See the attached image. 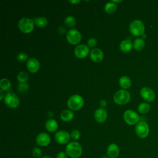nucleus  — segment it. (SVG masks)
<instances>
[{
	"instance_id": "nucleus-1",
	"label": "nucleus",
	"mask_w": 158,
	"mask_h": 158,
	"mask_svg": "<svg viewBox=\"0 0 158 158\" xmlns=\"http://www.w3.org/2000/svg\"><path fill=\"white\" fill-rule=\"evenodd\" d=\"M66 154L71 158H78L83 152L81 145L77 141H72L69 143L65 147Z\"/></svg>"
},
{
	"instance_id": "nucleus-2",
	"label": "nucleus",
	"mask_w": 158,
	"mask_h": 158,
	"mask_svg": "<svg viewBox=\"0 0 158 158\" xmlns=\"http://www.w3.org/2000/svg\"><path fill=\"white\" fill-rule=\"evenodd\" d=\"M130 100V94L128 91L125 89L118 90L114 95V102L119 105L126 104Z\"/></svg>"
},
{
	"instance_id": "nucleus-3",
	"label": "nucleus",
	"mask_w": 158,
	"mask_h": 158,
	"mask_svg": "<svg viewBox=\"0 0 158 158\" xmlns=\"http://www.w3.org/2000/svg\"><path fill=\"white\" fill-rule=\"evenodd\" d=\"M84 104L83 98L78 94H74L69 97L67 101L68 107L72 110H77L82 107Z\"/></svg>"
},
{
	"instance_id": "nucleus-4",
	"label": "nucleus",
	"mask_w": 158,
	"mask_h": 158,
	"mask_svg": "<svg viewBox=\"0 0 158 158\" xmlns=\"http://www.w3.org/2000/svg\"><path fill=\"white\" fill-rule=\"evenodd\" d=\"M130 31L135 36H141L144 35V25L143 23L138 19L134 20L130 25Z\"/></svg>"
},
{
	"instance_id": "nucleus-5",
	"label": "nucleus",
	"mask_w": 158,
	"mask_h": 158,
	"mask_svg": "<svg viewBox=\"0 0 158 158\" xmlns=\"http://www.w3.org/2000/svg\"><path fill=\"white\" fill-rule=\"evenodd\" d=\"M18 27L21 31L25 33H30L33 29L34 22L29 18H22L18 22Z\"/></svg>"
},
{
	"instance_id": "nucleus-6",
	"label": "nucleus",
	"mask_w": 158,
	"mask_h": 158,
	"mask_svg": "<svg viewBox=\"0 0 158 158\" xmlns=\"http://www.w3.org/2000/svg\"><path fill=\"white\" fill-rule=\"evenodd\" d=\"M4 102L7 107L14 109L19 106L20 101L18 96L13 92L10 91L4 96Z\"/></svg>"
},
{
	"instance_id": "nucleus-7",
	"label": "nucleus",
	"mask_w": 158,
	"mask_h": 158,
	"mask_svg": "<svg viewBox=\"0 0 158 158\" xmlns=\"http://www.w3.org/2000/svg\"><path fill=\"white\" fill-rule=\"evenodd\" d=\"M136 135L140 138H146L149 133V128L145 121H140L136 123L135 127Z\"/></svg>"
},
{
	"instance_id": "nucleus-8",
	"label": "nucleus",
	"mask_w": 158,
	"mask_h": 158,
	"mask_svg": "<svg viewBox=\"0 0 158 158\" xmlns=\"http://www.w3.org/2000/svg\"><path fill=\"white\" fill-rule=\"evenodd\" d=\"M123 119L127 124L132 125L138 123L139 117L135 111L127 110L123 114Z\"/></svg>"
},
{
	"instance_id": "nucleus-9",
	"label": "nucleus",
	"mask_w": 158,
	"mask_h": 158,
	"mask_svg": "<svg viewBox=\"0 0 158 158\" xmlns=\"http://www.w3.org/2000/svg\"><path fill=\"white\" fill-rule=\"evenodd\" d=\"M67 39L69 43L72 44H77L81 41V35L78 30L76 29H71L67 31Z\"/></svg>"
},
{
	"instance_id": "nucleus-10",
	"label": "nucleus",
	"mask_w": 158,
	"mask_h": 158,
	"mask_svg": "<svg viewBox=\"0 0 158 158\" xmlns=\"http://www.w3.org/2000/svg\"><path fill=\"white\" fill-rule=\"evenodd\" d=\"M70 134L65 130L58 131L54 135L56 141L60 144H65L70 143Z\"/></svg>"
},
{
	"instance_id": "nucleus-11",
	"label": "nucleus",
	"mask_w": 158,
	"mask_h": 158,
	"mask_svg": "<svg viewBox=\"0 0 158 158\" xmlns=\"http://www.w3.org/2000/svg\"><path fill=\"white\" fill-rule=\"evenodd\" d=\"M36 142L40 146H46L51 142V137L48 133L42 132L36 136Z\"/></svg>"
},
{
	"instance_id": "nucleus-12",
	"label": "nucleus",
	"mask_w": 158,
	"mask_h": 158,
	"mask_svg": "<svg viewBox=\"0 0 158 158\" xmlns=\"http://www.w3.org/2000/svg\"><path fill=\"white\" fill-rule=\"evenodd\" d=\"M140 94L141 97L148 102H152L155 99L154 91L148 87H144L141 89Z\"/></svg>"
},
{
	"instance_id": "nucleus-13",
	"label": "nucleus",
	"mask_w": 158,
	"mask_h": 158,
	"mask_svg": "<svg viewBox=\"0 0 158 158\" xmlns=\"http://www.w3.org/2000/svg\"><path fill=\"white\" fill-rule=\"evenodd\" d=\"M89 53V48L85 44L78 45L74 50L75 55L78 58H84Z\"/></svg>"
},
{
	"instance_id": "nucleus-14",
	"label": "nucleus",
	"mask_w": 158,
	"mask_h": 158,
	"mask_svg": "<svg viewBox=\"0 0 158 158\" xmlns=\"http://www.w3.org/2000/svg\"><path fill=\"white\" fill-rule=\"evenodd\" d=\"M120 154L118 146L115 143L110 144L107 148V156L109 158H117Z\"/></svg>"
},
{
	"instance_id": "nucleus-15",
	"label": "nucleus",
	"mask_w": 158,
	"mask_h": 158,
	"mask_svg": "<svg viewBox=\"0 0 158 158\" xmlns=\"http://www.w3.org/2000/svg\"><path fill=\"white\" fill-rule=\"evenodd\" d=\"M94 118L99 123H103L106 121L107 114V111L104 108L97 109L94 112Z\"/></svg>"
},
{
	"instance_id": "nucleus-16",
	"label": "nucleus",
	"mask_w": 158,
	"mask_h": 158,
	"mask_svg": "<svg viewBox=\"0 0 158 158\" xmlns=\"http://www.w3.org/2000/svg\"><path fill=\"white\" fill-rule=\"evenodd\" d=\"M104 57V53L99 48H94L90 52L91 59L96 62H100Z\"/></svg>"
},
{
	"instance_id": "nucleus-17",
	"label": "nucleus",
	"mask_w": 158,
	"mask_h": 158,
	"mask_svg": "<svg viewBox=\"0 0 158 158\" xmlns=\"http://www.w3.org/2000/svg\"><path fill=\"white\" fill-rule=\"evenodd\" d=\"M27 67L30 72L32 73L36 72L40 67V62L35 58H30L27 60Z\"/></svg>"
},
{
	"instance_id": "nucleus-18",
	"label": "nucleus",
	"mask_w": 158,
	"mask_h": 158,
	"mask_svg": "<svg viewBox=\"0 0 158 158\" xmlns=\"http://www.w3.org/2000/svg\"><path fill=\"white\" fill-rule=\"evenodd\" d=\"M45 127L49 132H54L57 130L58 128V123L54 119L49 118L45 123Z\"/></svg>"
},
{
	"instance_id": "nucleus-19",
	"label": "nucleus",
	"mask_w": 158,
	"mask_h": 158,
	"mask_svg": "<svg viewBox=\"0 0 158 158\" xmlns=\"http://www.w3.org/2000/svg\"><path fill=\"white\" fill-rule=\"evenodd\" d=\"M133 46V44L131 40H125L122 41L120 44V49L122 51L124 52H127L130 51Z\"/></svg>"
},
{
	"instance_id": "nucleus-20",
	"label": "nucleus",
	"mask_w": 158,
	"mask_h": 158,
	"mask_svg": "<svg viewBox=\"0 0 158 158\" xmlns=\"http://www.w3.org/2000/svg\"><path fill=\"white\" fill-rule=\"evenodd\" d=\"M120 86L123 89H127L130 87L131 85V81L130 78L127 76H122L118 80Z\"/></svg>"
},
{
	"instance_id": "nucleus-21",
	"label": "nucleus",
	"mask_w": 158,
	"mask_h": 158,
	"mask_svg": "<svg viewBox=\"0 0 158 158\" xmlns=\"http://www.w3.org/2000/svg\"><path fill=\"white\" fill-rule=\"evenodd\" d=\"M73 117V113L68 109L64 110L60 114V118L64 122L70 121Z\"/></svg>"
},
{
	"instance_id": "nucleus-22",
	"label": "nucleus",
	"mask_w": 158,
	"mask_h": 158,
	"mask_svg": "<svg viewBox=\"0 0 158 158\" xmlns=\"http://www.w3.org/2000/svg\"><path fill=\"white\" fill-rule=\"evenodd\" d=\"M145 46V42L142 38H136L133 44L134 49L136 51H141Z\"/></svg>"
},
{
	"instance_id": "nucleus-23",
	"label": "nucleus",
	"mask_w": 158,
	"mask_h": 158,
	"mask_svg": "<svg viewBox=\"0 0 158 158\" xmlns=\"http://www.w3.org/2000/svg\"><path fill=\"white\" fill-rule=\"evenodd\" d=\"M11 87V83L9 79L3 78L0 81V88L2 91H9Z\"/></svg>"
},
{
	"instance_id": "nucleus-24",
	"label": "nucleus",
	"mask_w": 158,
	"mask_h": 158,
	"mask_svg": "<svg viewBox=\"0 0 158 158\" xmlns=\"http://www.w3.org/2000/svg\"><path fill=\"white\" fill-rule=\"evenodd\" d=\"M104 10L108 14H113L117 10V5L113 2H108L104 6Z\"/></svg>"
},
{
	"instance_id": "nucleus-25",
	"label": "nucleus",
	"mask_w": 158,
	"mask_h": 158,
	"mask_svg": "<svg viewBox=\"0 0 158 158\" xmlns=\"http://www.w3.org/2000/svg\"><path fill=\"white\" fill-rule=\"evenodd\" d=\"M35 23L36 26L39 27H44L48 25V19L44 17H39L35 19Z\"/></svg>"
},
{
	"instance_id": "nucleus-26",
	"label": "nucleus",
	"mask_w": 158,
	"mask_h": 158,
	"mask_svg": "<svg viewBox=\"0 0 158 158\" xmlns=\"http://www.w3.org/2000/svg\"><path fill=\"white\" fill-rule=\"evenodd\" d=\"M150 109V105L146 102H143L139 104L138 107V110L139 112L141 114H146L149 112Z\"/></svg>"
},
{
	"instance_id": "nucleus-27",
	"label": "nucleus",
	"mask_w": 158,
	"mask_h": 158,
	"mask_svg": "<svg viewBox=\"0 0 158 158\" xmlns=\"http://www.w3.org/2000/svg\"><path fill=\"white\" fill-rule=\"evenodd\" d=\"M64 23L68 27H73L76 23V19L73 16L69 15L65 19Z\"/></svg>"
},
{
	"instance_id": "nucleus-28",
	"label": "nucleus",
	"mask_w": 158,
	"mask_h": 158,
	"mask_svg": "<svg viewBox=\"0 0 158 158\" xmlns=\"http://www.w3.org/2000/svg\"><path fill=\"white\" fill-rule=\"evenodd\" d=\"M28 79V75L25 72H20L17 75V80L20 83H25Z\"/></svg>"
},
{
	"instance_id": "nucleus-29",
	"label": "nucleus",
	"mask_w": 158,
	"mask_h": 158,
	"mask_svg": "<svg viewBox=\"0 0 158 158\" xmlns=\"http://www.w3.org/2000/svg\"><path fill=\"white\" fill-rule=\"evenodd\" d=\"M31 154L35 158H40L42 157V152L40 148L35 147L31 151Z\"/></svg>"
},
{
	"instance_id": "nucleus-30",
	"label": "nucleus",
	"mask_w": 158,
	"mask_h": 158,
	"mask_svg": "<svg viewBox=\"0 0 158 158\" xmlns=\"http://www.w3.org/2000/svg\"><path fill=\"white\" fill-rule=\"evenodd\" d=\"M28 87H29V85L25 83H20L18 85V86H17L19 91L21 93L27 91L28 89Z\"/></svg>"
},
{
	"instance_id": "nucleus-31",
	"label": "nucleus",
	"mask_w": 158,
	"mask_h": 158,
	"mask_svg": "<svg viewBox=\"0 0 158 158\" xmlns=\"http://www.w3.org/2000/svg\"><path fill=\"white\" fill-rule=\"evenodd\" d=\"M81 133L78 130H73L70 133V136L71 138L74 140H77L80 138Z\"/></svg>"
},
{
	"instance_id": "nucleus-32",
	"label": "nucleus",
	"mask_w": 158,
	"mask_h": 158,
	"mask_svg": "<svg viewBox=\"0 0 158 158\" xmlns=\"http://www.w3.org/2000/svg\"><path fill=\"white\" fill-rule=\"evenodd\" d=\"M28 57V55L25 52H20L17 56V59L19 61H24Z\"/></svg>"
},
{
	"instance_id": "nucleus-33",
	"label": "nucleus",
	"mask_w": 158,
	"mask_h": 158,
	"mask_svg": "<svg viewBox=\"0 0 158 158\" xmlns=\"http://www.w3.org/2000/svg\"><path fill=\"white\" fill-rule=\"evenodd\" d=\"M88 45L89 47H94L97 45V40L96 38H91L88 40Z\"/></svg>"
},
{
	"instance_id": "nucleus-34",
	"label": "nucleus",
	"mask_w": 158,
	"mask_h": 158,
	"mask_svg": "<svg viewBox=\"0 0 158 158\" xmlns=\"http://www.w3.org/2000/svg\"><path fill=\"white\" fill-rule=\"evenodd\" d=\"M56 158H68V156L65 152L60 151L57 154Z\"/></svg>"
},
{
	"instance_id": "nucleus-35",
	"label": "nucleus",
	"mask_w": 158,
	"mask_h": 158,
	"mask_svg": "<svg viewBox=\"0 0 158 158\" xmlns=\"http://www.w3.org/2000/svg\"><path fill=\"white\" fill-rule=\"evenodd\" d=\"M99 104H100V106L102 107V108H104V107H105L106 106V105H107V102H106L105 100L102 99V100L101 101Z\"/></svg>"
},
{
	"instance_id": "nucleus-36",
	"label": "nucleus",
	"mask_w": 158,
	"mask_h": 158,
	"mask_svg": "<svg viewBox=\"0 0 158 158\" xmlns=\"http://www.w3.org/2000/svg\"><path fill=\"white\" fill-rule=\"evenodd\" d=\"M69 2H70L72 3V4H77V3L80 2V0H75V1L74 0V1H69Z\"/></svg>"
},
{
	"instance_id": "nucleus-37",
	"label": "nucleus",
	"mask_w": 158,
	"mask_h": 158,
	"mask_svg": "<svg viewBox=\"0 0 158 158\" xmlns=\"http://www.w3.org/2000/svg\"><path fill=\"white\" fill-rule=\"evenodd\" d=\"M0 93H1V97H0V100H2L3 99V97H4V93H3V91L2 89L0 90Z\"/></svg>"
},
{
	"instance_id": "nucleus-38",
	"label": "nucleus",
	"mask_w": 158,
	"mask_h": 158,
	"mask_svg": "<svg viewBox=\"0 0 158 158\" xmlns=\"http://www.w3.org/2000/svg\"><path fill=\"white\" fill-rule=\"evenodd\" d=\"M112 2H122V0H120V1H115V0H112Z\"/></svg>"
},
{
	"instance_id": "nucleus-39",
	"label": "nucleus",
	"mask_w": 158,
	"mask_h": 158,
	"mask_svg": "<svg viewBox=\"0 0 158 158\" xmlns=\"http://www.w3.org/2000/svg\"><path fill=\"white\" fill-rule=\"evenodd\" d=\"M42 158H51V157H49V156H44L42 157Z\"/></svg>"
},
{
	"instance_id": "nucleus-40",
	"label": "nucleus",
	"mask_w": 158,
	"mask_h": 158,
	"mask_svg": "<svg viewBox=\"0 0 158 158\" xmlns=\"http://www.w3.org/2000/svg\"><path fill=\"white\" fill-rule=\"evenodd\" d=\"M101 158H109V157L106 155V156H102Z\"/></svg>"
}]
</instances>
